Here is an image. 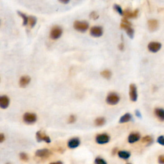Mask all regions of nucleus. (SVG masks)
Returning a JSON list of instances; mask_svg holds the SVG:
<instances>
[{
  "instance_id": "f257e3e1",
  "label": "nucleus",
  "mask_w": 164,
  "mask_h": 164,
  "mask_svg": "<svg viewBox=\"0 0 164 164\" xmlns=\"http://www.w3.org/2000/svg\"><path fill=\"white\" fill-rule=\"evenodd\" d=\"M74 28L80 32H85L89 28V23L86 21H76L73 24Z\"/></svg>"
},
{
  "instance_id": "f03ea898",
  "label": "nucleus",
  "mask_w": 164,
  "mask_h": 164,
  "mask_svg": "<svg viewBox=\"0 0 164 164\" xmlns=\"http://www.w3.org/2000/svg\"><path fill=\"white\" fill-rule=\"evenodd\" d=\"M120 97L115 92H111L107 96L106 101L107 104L110 105H115L119 102Z\"/></svg>"
},
{
  "instance_id": "7ed1b4c3",
  "label": "nucleus",
  "mask_w": 164,
  "mask_h": 164,
  "mask_svg": "<svg viewBox=\"0 0 164 164\" xmlns=\"http://www.w3.org/2000/svg\"><path fill=\"white\" fill-rule=\"evenodd\" d=\"M63 30L61 27L55 26L52 28L50 32V38L53 40H57L62 36Z\"/></svg>"
},
{
  "instance_id": "20e7f679",
  "label": "nucleus",
  "mask_w": 164,
  "mask_h": 164,
  "mask_svg": "<svg viewBox=\"0 0 164 164\" xmlns=\"http://www.w3.org/2000/svg\"><path fill=\"white\" fill-rule=\"evenodd\" d=\"M37 115L34 113L26 112L23 115V121L26 124H34L37 121Z\"/></svg>"
},
{
  "instance_id": "39448f33",
  "label": "nucleus",
  "mask_w": 164,
  "mask_h": 164,
  "mask_svg": "<svg viewBox=\"0 0 164 164\" xmlns=\"http://www.w3.org/2000/svg\"><path fill=\"white\" fill-rule=\"evenodd\" d=\"M110 136L106 134V133H102V134H99L96 137V142L99 144H105L109 142L110 141Z\"/></svg>"
},
{
  "instance_id": "423d86ee",
  "label": "nucleus",
  "mask_w": 164,
  "mask_h": 164,
  "mask_svg": "<svg viewBox=\"0 0 164 164\" xmlns=\"http://www.w3.org/2000/svg\"><path fill=\"white\" fill-rule=\"evenodd\" d=\"M130 97L132 101H137L138 98L137 86L135 84H132L130 85Z\"/></svg>"
},
{
  "instance_id": "0eeeda50",
  "label": "nucleus",
  "mask_w": 164,
  "mask_h": 164,
  "mask_svg": "<svg viewBox=\"0 0 164 164\" xmlns=\"http://www.w3.org/2000/svg\"><path fill=\"white\" fill-rule=\"evenodd\" d=\"M35 155L39 158H47L51 155V152L47 149H42L37 150L35 152Z\"/></svg>"
},
{
  "instance_id": "6e6552de",
  "label": "nucleus",
  "mask_w": 164,
  "mask_h": 164,
  "mask_svg": "<svg viewBox=\"0 0 164 164\" xmlns=\"http://www.w3.org/2000/svg\"><path fill=\"white\" fill-rule=\"evenodd\" d=\"M90 34L94 37H99L102 36L103 30L101 26H93L90 30Z\"/></svg>"
},
{
  "instance_id": "1a4fd4ad",
  "label": "nucleus",
  "mask_w": 164,
  "mask_h": 164,
  "mask_svg": "<svg viewBox=\"0 0 164 164\" xmlns=\"http://www.w3.org/2000/svg\"><path fill=\"white\" fill-rule=\"evenodd\" d=\"M36 138L38 142H41V141H44L46 143L51 142V139L49 136L46 135V133L41 132V131H39L36 133Z\"/></svg>"
},
{
  "instance_id": "9d476101",
  "label": "nucleus",
  "mask_w": 164,
  "mask_h": 164,
  "mask_svg": "<svg viewBox=\"0 0 164 164\" xmlns=\"http://www.w3.org/2000/svg\"><path fill=\"white\" fill-rule=\"evenodd\" d=\"M148 49L152 53H156L161 49V44L160 42H151L148 46Z\"/></svg>"
},
{
  "instance_id": "9b49d317",
  "label": "nucleus",
  "mask_w": 164,
  "mask_h": 164,
  "mask_svg": "<svg viewBox=\"0 0 164 164\" xmlns=\"http://www.w3.org/2000/svg\"><path fill=\"white\" fill-rule=\"evenodd\" d=\"M10 104L9 97L7 96H0V108L2 109H6Z\"/></svg>"
},
{
  "instance_id": "f8f14e48",
  "label": "nucleus",
  "mask_w": 164,
  "mask_h": 164,
  "mask_svg": "<svg viewBox=\"0 0 164 164\" xmlns=\"http://www.w3.org/2000/svg\"><path fill=\"white\" fill-rule=\"evenodd\" d=\"M121 28L123 29H124L128 36H129L131 39H133V36H134V30L132 28V27L129 26V25L125 24L122 22V23L121 24Z\"/></svg>"
},
{
  "instance_id": "ddd939ff",
  "label": "nucleus",
  "mask_w": 164,
  "mask_h": 164,
  "mask_svg": "<svg viewBox=\"0 0 164 164\" xmlns=\"http://www.w3.org/2000/svg\"><path fill=\"white\" fill-rule=\"evenodd\" d=\"M31 78L29 76H22L19 80V86L22 88L26 87L30 83Z\"/></svg>"
},
{
  "instance_id": "4468645a",
  "label": "nucleus",
  "mask_w": 164,
  "mask_h": 164,
  "mask_svg": "<svg viewBox=\"0 0 164 164\" xmlns=\"http://www.w3.org/2000/svg\"><path fill=\"white\" fill-rule=\"evenodd\" d=\"M80 144V140L78 138H72L69 140L67 143L68 147L70 149H74L78 148Z\"/></svg>"
},
{
  "instance_id": "2eb2a0df",
  "label": "nucleus",
  "mask_w": 164,
  "mask_h": 164,
  "mask_svg": "<svg viewBox=\"0 0 164 164\" xmlns=\"http://www.w3.org/2000/svg\"><path fill=\"white\" fill-rule=\"evenodd\" d=\"M148 28L151 32H154L157 30L158 27V22L156 19H150L148 22Z\"/></svg>"
},
{
  "instance_id": "dca6fc26",
  "label": "nucleus",
  "mask_w": 164,
  "mask_h": 164,
  "mask_svg": "<svg viewBox=\"0 0 164 164\" xmlns=\"http://www.w3.org/2000/svg\"><path fill=\"white\" fill-rule=\"evenodd\" d=\"M140 135L138 133H132L128 136V142L130 144L135 143L140 140Z\"/></svg>"
},
{
  "instance_id": "f3484780",
  "label": "nucleus",
  "mask_w": 164,
  "mask_h": 164,
  "mask_svg": "<svg viewBox=\"0 0 164 164\" xmlns=\"http://www.w3.org/2000/svg\"><path fill=\"white\" fill-rule=\"evenodd\" d=\"M155 114L160 121H164V110L160 108H156L155 109Z\"/></svg>"
},
{
  "instance_id": "a211bd4d",
  "label": "nucleus",
  "mask_w": 164,
  "mask_h": 164,
  "mask_svg": "<svg viewBox=\"0 0 164 164\" xmlns=\"http://www.w3.org/2000/svg\"><path fill=\"white\" fill-rule=\"evenodd\" d=\"M138 13V10H135V11L131 12L130 11H125L123 13V16H124L126 18H135L137 16Z\"/></svg>"
},
{
  "instance_id": "6ab92c4d",
  "label": "nucleus",
  "mask_w": 164,
  "mask_h": 164,
  "mask_svg": "<svg viewBox=\"0 0 164 164\" xmlns=\"http://www.w3.org/2000/svg\"><path fill=\"white\" fill-rule=\"evenodd\" d=\"M132 119V115H131L130 113H126L120 118L119 123H125L129 122V121H130Z\"/></svg>"
},
{
  "instance_id": "aec40b11",
  "label": "nucleus",
  "mask_w": 164,
  "mask_h": 164,
  "mask_svg": "<svg viewBox=\"0 0 164 164\" xmlns=\"http://www.w3.org/2000/svg\"><path fill=\"white\" fill-rule=\"evenodd\" d=\"M130 155V153L126 151H120L118 152V156H119V158L124 159V160H127V159L129 158Z\"/></svg>"
},
{
  "instance_id": "412c9836",
  "label": "nucleus",
  "mask_w": 164,
  "mask_h": 164,
  "mask_svg": "<svg viewBox=\"0 0 164 164\" xmlns=\"http://www.w3.org/2000/svg\"><path fill=\"white\" fill-rule=\"evenodd\" d=\"M105 122L106 120L104 117H97L95 120L94 123L95 125L97 126H102L105 124Z\"/></svg>"
},
{
  "instance_id": "4be33fe9",
  "label": "nucleus",
  "mask_w": 164,
  "mask_h": 164,
  "mask_svg": "<svg viewBox=\"0 0 164 164\" xmlns=\"http://www.w3.org/2000/svg\"><path fill=\"white\" fill-rule=\"evenodd\" d=\"M37 23V18L34 16H28V23L30 28H34Z\"/></svg>"
},
{
  "instance_id": "5701e85b",
  "label": "nucleus",
  "mask_w": 164,
  "mask_h": 164,
  "mask_svg": "<svg viewBox=\"0 0 164 164\" xmlns=\"http://www.w3.org/2000/svg\"><path fill=\"white\" fill-rule=\"evenodd\" d=\"M101 75L106 79H110L112 76V72L109 70H105L101 72Z\"/></svg>"
},
{
  "instance_id": "b1692460",
  "label": "nucleus",
  "mask_w": 164,
  "mask_h": 164,
  "mask_svg": "<svg viewBox=\"0 0 164 164\" xmlns=\"http://www.w3.org/2000/svg\"><path fill=\"white\" fill-rule=\"evenodd\" d=\"M17 14L19 15V16H21L22 18V20H23V25L24 26H26V25H28V17L26 16L24 14L22 13V12H19V11L17 12Z\"/></svg>"
},
{
  "instance_id": "393cba45",
  "label": "nucleus",
  "mask_w": 164,
  "mask_h": 164,
  "mask_svg": "<svg viewBox=\"0 0 164 164\" xmlns=\"http://www.w3.org/2000/svg\"><path fill=\"white\" fill-rule=\"evenodd\" d=\"M142 142L143 143L148 144H150L153 142V138L150 136H146V137L142 138Z\"/></svg>"
},
{
  "instance_id": "a878e982",
  "label": "nucleus",
  "mask_w": 164,
  "mask_h": 164,
  "mask_svg": "<svg viewBox=\"0 0 164 164\" xmlns=\"http://www.w3.org/2000/svg\"><path fill=\"white\" fill-rule=\"evenodd\" d=\"M113 9H115V11L117 12V13L119 14L121 16H123V13H124V11H123V9L119 5H114V6H113Z\"/></svg>"
},
{
  "instance_id": "bb28decb",
  "label": "nucleus",
  "mask_w": 164,
  "mask_h": 164,
  "mask_svg": "<svg viewBox=\"0 0 164 164\" xmlns=\"http://www.w3.org/2000/svg\"><path fill=\"white\" fill-rule=\"evenodd\" d=\"M19 157H20V159H21L22 161H27L28 160V156L27 154H26L25 153H20Z\"/></svg>"
},
{
  "instance_id": "cd10ccee",
  "label": "nucleus",
  "mask_w": 164,
  "mask_h": 164,
  "mask_svg": "<svg viewBox=\"0 0 164 164\" xmlns=\"http://www.w3.org/2000/svg\"><path fill=\"white\" fill-rule=\"evenodd\" d=\"M95 164H107V161L105 160H103V158H96L94 161Z\"/></svg>"
},
{
  "instance_id": "c85d7f7f",
  "label": "nucleus",
  "mask_w": 164,
  "mask_h": 164,
  "mask_svg": "<svg viewBox=\"0 0 164 164\" xmlns=\"http://www.w3.org/2000/svg\"><path fill=\"white\" fill-rule=\"evenodd\" d=\"M76 117L74 115H71L69 116V119H68V123H70V124H72L76 122Z\"/></svg>"
},
{
  "instance_id": "c756f323",
  "label": "nucleus",
  "mask_w": 164,
  "mask_h": 164,
  "mask_svg": "<svg viewBox=\"0 0 164 164\" xmlns=\"http://www.w3.org/2000/svg\"><path fill=\"white\" fill-rule=\"evenodd\" d=\"M90 17L92 19L96 20L98 19V17H99V15L97 14L96 12H92L90 14Z\"/></svg>"
},
{
  "instance_id": "7c9ffc66",
  "label": "nucleus",
  "mask_w": 164,
  "mask_h": 164,
  "mask_svg": "<svg viewBox=\"0 0 164 164\" xmlns=\"http://www.w3.org/2000/svg\"><path fill=\"white\" fill-rule=\"evenodd\" d=\"M157 142L160 144L161 146H164V137L163 136H160L157 138Z\"/></svg>"
},
{
  "instance_id": "2f4dec72",
  "label": "nucleus",
  "mask_w": 164,
  "mask_h": 164,
  "mask_svg": "<svg viewBox=\"0 0 164 164\" xmlns=\"http://www.w3.org/2000/svg\"><path fill=\"white\" fill-rule=\"evenodd\" d=\"M158 162L160 164H164V156L161 155L158 158Z\"/></svg>"
},
{
  "instance_id": "473e14b6",
  "label": "nucleus",
  "mask_w": 164,
  "mask_h": 164,
  "mask_svg": "<svg viewBox=\"0 0 164 164\" xmlns=\"http://www.w3.org/2000/svg\"><path fill=\"white\" fill-rule=\"evenodd\" d=\"M122 22H123V23H124L125 24H127V25H129V26H131V25H132V23H131L130 21H128V20L126 19V18L123 19Z\"/></svg>"
},
{
  "instance_id": "72a5a7b5",
  "label": "nucleus",
  "mask_w": 164,
  "mask_h": 164,
  "mask_svg": "<svg viewBox=\"0 0 164 164\" xmlns=\"http://www.w3.org/2000/svg\"><path fill=\"white\" fill-rule=\"evenodd\" d=\"M5 140V137L3 133H0V143L3 142V141Z\"/></svg>"
},
{
  "instance_id": "f704fd0d",
  "label": "nucleus",
  "mask_w": 164,
  "mask_h": 164,
  "mask_svg": "<svg viewBox=\"0 0 164 164\" xmlns=\"http://www.w3.org/2000/svg\"><path fill=\"white\" fill-rule=\"evenodd\" d=\"M135 115L137 116V117H139V118H142V115H141V113L140 112L138 111V110H135Z\"/></svg>"
},
{
  "instance_id": "c9c22d12",
  "label": "nucleus",
  "mask_w": 164,
  "mask_h": 164,
  "mask_svg": "<svg viewBox=\"0 0 164 164\" xmlns=\"http://www.w3.org/2000/svg\"><path fill=\"white\" fill-rule=\"evenodd\" d=\"M119 49L122 51V50L124 49V44H123V43H121L119 46Z\"/></svg>"
},
{
  "instance_id": "e433bc0d",
  "label": "nucleus",
  "mask_w": 164,
  "mask_h": 164,
  "mask_svg": "<svg viewBox=\"0 0 164 164\" xmlns=\"http://www.w3.org/2000/svg\"><path fill=\"white\" fill-rule=\"evenodd\" d=\"M49 164H63V163L61 161H56V162H52V163H50Z\"/></svg>"
},
{
  "instance_id": "4c0bfd02",
  "label": "nucleus",
  "mask_w": 164,
  "mask_h": 164,
  "mask_svg": "<svg viewBox=\"0 0 164 164\" xmlns=\"http://www.w3.org/2000/svg\"><path fill=\"white\" fill-rule=\"evenodd\" d=\"M60 2H61L63 4H67L69 2V0H67V1H60Z\"/></svg>"
},
{
  "instance_id": "58836bf2",
  "label": "nucleus",
  "mask_w": 164,
  "mask_h": 164,
  "mask_svg": "<svg viewBox=\"0 0 164 164\" xmlns=\"http://www.w3.org/2000/svg\"><path fill=\"white\" fill-rule=\"evenodd\" d=\"M116 151H117V148H115L114 150L112 151V154H113V155H115V153H116Z\"/></svg>"
},
{
  "instance_id": "ea45409f",
  "label": "nucleus",
  "mask_w": 164,
  "mask_h": 164,
  "mask_svg": "<svg viewBox=\"0 0 164 164\" xmlns=\"http://www.w3.org/2000/svg\"><path fill=\"white\" fill-rule=\"evenodd\" d=\"M7 164H11V163H7Z\"/></svg>"
},
{
  "instance_id": "a19ab883",
  "label": "nucleus",
  "mask_w": 164,
  "mask_h": 164,
  "mask_svg": "<svg viewBox=\"0 0 164 164\" xmlns=\"http://www.w3.org/2000/svg\"><path fill=\"white\" fill-rule=\"evenodd\" d=\"M127 164H131V163H127Z\"/></svg>"
}]
</instances>
